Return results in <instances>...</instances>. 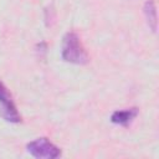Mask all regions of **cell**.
<instances>
[{
    "instance_id": "cell-3",
    "label": "cell",
    "mask_w": 159,
    "mask_h": 159,
    "mask_svg": "<svg viewBox=\"0 0 159 159\" xmlns=\"http://www.w3.org/2000/svg\"><path fill=\"white\" fill-rule=\"evenodd\" d=\"M0 103L2 106L0 109V114L5 120L10 123H19L21 120V117L16 109V106L11 99V94L1 82H0Z\"/></svg>"
},
{
    "instance_id": "cell-2",
    "label": "cell",
    "mask_w": 159,
    "mask_h": 159,
    "mask_svg": "<svg viewBox=\"0 0 159 159\" xmlns=\"http://www.w3.org/2000/svg\"><path fill=\"white\" fill-rule=\"evenodd\" d=\"M27 152L35 158H46L55 159L61 155V150L47 138H37L26 145Z\"/></svg>"
},
{
    "instance_id": "cell-5",
    "label": "cell",
    "mask_w": 159,
    "mask_h": 159,
    "mask_svg": "<svg viewBox=\"0 0 159 159\" xmlns=\"http://www.w3.org/2000/svg\"><path fill=\"white\" fill-rule=\"evenodd\" d=\"M144 14L148 21L149 27L153 30V32L157 31V24H158V17H157V6L154 0H148L144 4Z\"/></svg>"
},
{
    "instance_id": "cell-4",
    "label": "cell",
    "mask_w": 159,
    "mask_h": 159,
    "mask_svg": "<svg viewBox=\"0 0 159 159\" xmlns=\"http://www.w3.org/2000/svg\"><path fill=\"white\" fill-rule=\"evenodd\" d=\"M137 116H138V109L135 107H133V108H128V109L113 112V114L111 116V120L114 124L128 125Z\"/></svg>"
},
{
    "instance_id": "cell-1",
    "label": "cell",
    "mask_w": 159,
    "mask_h": 159,
    "mask_svg": "<svg viewBox=\"0 0 159 159\" xmlns=\"http://www.w3.org/2000/svg\"><path fill=\"white\" fill-rule=\"evenodd\" d=\"M61 56L66 62L83 65L88 61L87 52L82 46L80 37L75 32H67L63 36Z\"/></svg>"
}]
</instances>
